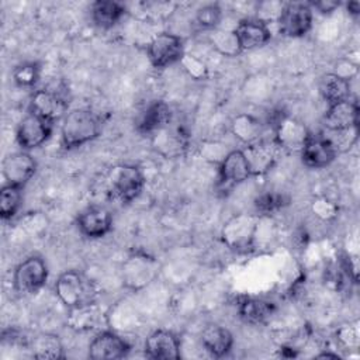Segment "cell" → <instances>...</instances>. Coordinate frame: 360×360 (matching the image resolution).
<instances>
[{"label": "cell", "instance_id": "obj_1", "mask_svg": "<svg viewBox=\"0 0 360 360\" xmlns=\"http://www.w3.org/2000/svg\"><path fill=\"white\" fill-rule=\"evenodd\" d=\"M58 298L68 308L96 302L100 294L98 285L86 274L77 270H66L59 274L55 283Z\"/></svg>", "mask_w": 360, "mask_h": 360}, {"label": "cell", "instance_id": "obj_2", "mask_svg": "<svg viewBox=\"0 0 360 360\" xmlns=\"http://www.w3.org/2000/svg\"><path fill=\"white\" fill-rule=\"evenodd\" d=\"M100 118L87 108H76L69 111L60 128L62 145L66 149L82 146L100 135Z\"/></svg>", "mask_w": 360, "mask_h": 360}, {"label": "cell", "instance_id": "obj_3", "mask_svg": "<svg viewBox=\"0 0 360 360\" xmlns=\"http://www.w3.org/2000/svg\"><path fill=\"white\" fill-rule=\"evenodd\" d=\"M260 224V215L256 214H235L225 221L221 229L222 242L233 252H249L256 239V233Z\"/></svg>", "mask_w": 360, "mask_h": 360}, {"label": "cell", "instance_id": "obj_4", "mask_svg": "<svg viewBox=\"0 0 360 360\" xmlns=\"http://www.w3.org/2000/svg\"><path fill=\"white\" fill-rule=\"evenodd\" d=\"M107 184L112 198L122 204H128L141 194L145 179L139 167L134 165H118L110 170Z\"/></svg>", "mask_w": 360, "mask_h": 360}, {"label": "cell", "instance_id": "obj_5", "mask_svg": "<svg viewBox=\"0 0 360 360\" xmlns=\"http://www.w3.org/2000/svg\"><path fill=\"white\" fill-rule=\"evenodd\" d=\"M146 53L152 66L162 69L181 62L184 56V42L176 34L160 32L148 42Z\"/></svg>", "mask_w": 360, "mask_h": 360}, {"label": "cell", "instance_id": "obj_6", "mask_svg": "<svg viewBox=\"0 0 360 360\" xmlns=\"http://www.w3.org/2000/svg\"><path fill=\"white\" fill-rule=\"evenodd\" d=\"M159 263L146 253H132L122 264V283L131 290H141L159 274Z\"/></svg>", "mask_w": 360, "mask_h": 360}, {"label": "cell", "instance_id": "obj_7", "mask_svg": "<svg viewBox=\"0 0 360 360\" xmlns=\"http://www.w3.org/2000/svg\"><path fill=\"white\" fill-rule=\"evenodd\" d=\"M48 278V266L39 256H30L22 260L13 273V285L21 294L39 291Z\"/></svg>", "mask_w": 360, "mask_h": 360}, {"label": "cell", "instance_id": "obj_8", "mask_svg": "<svg viewBox=\"0 0 360 360\" xmlns=\"http://www.w3.org/2000/svg\"><path fill=\"white\" fill-rule=\"evenodd\" d=\"M277 24L285 37L298 38L305 35L312 25V8L309 3L291 1L283 4L277 17Z\"/></svg>", "mask_w": 360, "mask_h": 360}, {"label": "cell", "instance_id": "obj_9", "mask_svg": "<svg viewBox=\"0 0 360 360\" xmlns=\"http://www.w3.org/2000/svg\"><path fill=\"white\" fill-rule=\"evenodd\" d=\"M68 107V98L60 91L51 89L37 90L30 100V112H34L52 124L65 118Z\"/></svg>", "mask_w": 360, "mask_h": 360}, {"label": "cell", "instance_id": "obj_10", "mask_svg": "<svg viewBox=\"0 0 360 360\" xmlns=\"http://www.w3.org/2000/svg\"><path fill=\"white\" fill-rule=\"evenodd\" d=\"M250 176V167L242 149H233L228 152L219 162L218 184L221 191L231 190L232 187L248 180Z\"/></svg>", "mask_w": 360, "mask_h": 360}, {"label": "cell", "instance_id": "obj_11", "mask_svg": "<svg viewBox=\"0 0 360 360\" xmlns=\"http://www.w3.org/2000/svg\"><path fill=\"white\" fill-rule=\"evenodd\" d=\"M273 132L276 145L288 150H301L311 134L301 121L288 115H280L274 121Z\"/></svg>", "mask_w": 360, "mask_h": 360}, {"label": "cell", "instance_id": "obj_12", "mask_svg": "<svg viewBox=\"0 0 360 360\" xmlns=\"http://www.w3.org/2000/svg\"><path fill=\"white\" fill-rule=\"evenodd\" d=\"M52 122L28 112L17 127V142L22 149H35L41 146L52 134Z\"/></svg>", "mask_w": 360, "mask_h": 360}, {"label": "cell", "instance_id": "obj_13", "mask_svg": "<svg viewBox=\"0 0 360 360\" xmlns=\"http://www.w3.org/2000/svg\"><path fill=\"white\" fill-rule=\"evenodd\" d=\"M300 152L304 165L311 169L329 166L338 155L336 148L323 134H309Z\"/></svg>", "mask_w": 360, "mask_h": 360}, {"label": "cell", "instance_id": "obj_14", "mask_svg": "<svg viewBox=\"0 0 360 360\" xmlns=\"http://www.w3.org/2000/svg\"><path fill=\"white\" fill-rule=\"evenodd\" d=\"M131 346L120 335L111 330L97 333L89 345V357L93 360H114L128 354Z\"/></svg>", "mask_w": 360, "mask_h": 360}, {"label": "cell", "instance_id": "obj_15", "mask_svg": "<svg viewBox=\"0 0 360 360\" xmlns=\"http://www.w3.org/2000/svg\"><path fill=\"white\" fill-rule=\"evenodd\" d=\"M1 167L7 184L24 188L37 172V162L27 152H14L4 158Z\"/></svg>", "mask_w": 360, "mask_h": 360}, {"label": "cell", "instance_id": "obj_16", "mask_svg": "<svg viewBox=\"0 0 360 360\" xmlns=\"http://www.w3.org/2000/svg\"><path fill=\"white\" fill-rule=\"evenodd\" d=\"M235 37L238 39L240 51H250L266 45L271 38V31L267 22L259 18H243L240 20L235 30Z\"/></svg>", "mask_w": 360, "mask_h": 360}, {"label": "cell", "instance_id": "obj_17", "mask_svg": "<svg viewBox=\"0 0 360 360\" xmlns=\"http://www.w3.org/2000/svg\"><path fill=\"white\" fill-rule=\"evenodd\" d=\"M112 215L101 205L84 208L77 217V228L87 238H103L111 231Z\"/></svg>", "mask_w": 360, "mask_h": 360}, {"label": "cell", "instance_id": "obj_18", "mask_svg": "<svg viewBox=\"0 0 360 360\" xmlns=\"http://www.w3.org/2000/svg\"><path fill=\"white\" fill-rule=\"evenodd\" d=\"M359 105L354 100H343L329 104L323 115V125L328 131H345L359 127Z\"/></svg>", "mask_w": 360, "mask_h": 360}, {"label": "cell", "instance_id": "obj_19", "mask_svg": "<svg viewBox=\"0 0 360 360\" xmlns=\"http://www.w3.org/2000/svg\"><path fill=\"white\" fill-rule=\"evenodd\" d=\"M277 148L278 146L276 145L274 141L270 142L260 139L255 143L246 145V148L242 149L250 167L252 176L264 174L273 167L277 156Z\"/></svg>", "mask_w": 360, "mask_h": 360}, {"label": "cell", "instance_id": "obj_20", "mask_svg": "<svg viewBox=\"0 0 360 360\" xmlns=\"http://www.w3.org/2000/svg\"><path fill=\"white\" fill-rule=\"evenodd\" d=\"M145 353L152 359L169 360L180 357L179 338L166 329L152 332L145 340Z\"/></svg>", "mask_w": 360, "mask_h": 360}, {"label": "cell", "instance_id": "obj_21", "mask_svg": "<svg viewBox=\"0 0 360 360\" xmlns=\"http://www.w3.org/2000/svg\"><path fill=\"white\" fill-rule=\"evenodd\" d=\"M170 122H172L170 107L162 100H155L142 112L141 118L136 122V129L143 135H153L155 132L165 128Z\"/></svg>", "mask_w": 360, "mask_h": 360}, {"label": "cell", "instance_id": "obj_22", "mask_svg": "<svg viewBox=\"0 0 360 360\" xmlns=\"http://www.w3.org/2000/svg\"><path fill=\"white\" fill-rule=\"evenodd\" d=\"M201 345L211 356L222 357L232 349L233 336L225 326L211 323L201 332Z\"/></svg>", "mask_w": 360, "mask_h": 360}, {"label": "cell", "instance_id": "obj_23", "mask_svg": "<svg viewBox=\"0 0 360 360\" xmlns=\"http://www.w3.org/2000/svg\"><path fill=\"white\" fill-rule=\"evenodd\" d=\"M125 13L127 8L124 4L111 0H97L90 7L93 22L103 30L117 25Z\"/></svg>", "mask_w": 360, "mask_h": 360}, {"label": "cell", "instance_id": "obj_24", "mask_svg": "<svg viewBox=\"0 0 360 360\" xmlns=\"http://www.w3.org/2000/svg\"><path fill=\"white\" fill-rule=\"evenodd\" d=\"M274 311V304L263 298L242 297L238 301L239 316L248 323H262L269 319Z\"/></svg>", "mask_w": 360, "mask_h": 360}, {"label": "cell", "instance_id": "obj_25", "mask_svg": "<svg viewBox=\"0 0 360 360\" xmlns=\"http://www.w3.org/2000/svg\"><path fill=\"white\" fill-rule=\"evenodd\" d=\"M319 91L329 105L347 100L350 96V84L346 77L338 73H326L321 79Z\"/></svg>", "mask_w": 360, "mask_h": 360}, {"label": "cell", "instance_id": "obj_26", "mask_svg": "<svg viewBox=\"0 0 360 360\" xmlns=\"http://www.w3.org/2000/svg\"><path fill=\"white\" fill-rule=\"evenodd\" d=\"M231 131L240 142L250 145L262 139L263 125L250 114H238L231 121Z\"/></svg>", "mask_w": 360, "mask_h": 360}, {"label": "cell", "instance_id": "obj_27", "mask_svg": "<svg viewBox=\"0 0 360 360\" xmlns=\"http://www.w3.org/2000/svg\"><path fill=\"white\" fill-rule=\"evenodd\" d=\"M103 318V312L97 307L96 302L69 308L68 323L70 328L77 330H89L100 325Z\"/></svg>", "mask_w": 360, "mask_h": 360}, {"label": "cell", "instance_id": "obj_28", "mask_svg": "<svg viewBox=\"0 0 360 360\" xmlns=\"http://www.w3.org/2000/svg\"><path fill=\"white\" fill-rule=\"evenodd\" d=\"M31 353L35 359H63V345L53 333H39L31 342Z\"/></svg>", "mask_w": 360, "mask_h": 360}, {"label": "cell", "instance_id": "obj_29", "mask_svg": "<svg viewBox=\"0 0 360 360\" xmlns=\"http://www.w3.org/2000/svg\"><path fill=\"white\" fill-rule=\"evenodd\" d=\"M21 200H22V188L18 186L6 183L0 191V217L4 221L11 219L17 214L21 205Z\"/></svg>", "mask_w": 360, "mask_h": 360}, {"label": "cell", "instance_id": "obj_30", "mask_svg": "<svg viewBox=\"0 0 360 360\" xmlns=\"http://www.w3.org/2000/svg\"><path fill=\"white\" fill-rule=\"evenodd\" d=\"M208 32H210L208 34L210 42L222 55H225V56H236L238 53L242 52L233 31L215 28V30H211Z\"/></svg>", "mask_w": 360, "mask_h": 360}, {"label": "cell", "instance_id": "obj_31", "mask_svg": "<svg viewBox=\"0 0 360 360\" xmlns=\"http://www.w3.org/2000/svg\"><path fill=\"white\" fill-rule=\"evenodd\" d=\"M13 80L15 84L21 87H32L37 84L39 75H41V68L35 62H24L17 65L13 69Z\"/></svg>", "mask_w": 360, "mask_h": 360}, {"label": "cell", "instance_id": "obj_32", "mask_svg": "<svg viewBox=\"0 0 360 360\" xmlns=\"http://www.w3.org/2000/svg\"><path fill=\"white\" fill-rule=\"evenodd\" d=\"M221 20H222V8L218 4L202 6L195 13V24L205 31L218 28Z\"/></svg>", "mask_w": 360, "mask_h": 360}, {"label": "cell", "instance_id": "obj_33", "mask_svg": "<svg viewBox=\"0 0 360 360\" xmlns=\"http://www.w3.org/2000/svg\"><path fill=\"white\" fill-rule=\"evenodd\" d=\"M284 204H285L284 197L281 194H276V193H264L255 200L256 211L260 217L280 210Z\"/></svg>", "mask_w": 360, "mask_h": 360}, {"label": "cell", "instance_id": "obj_34", "mask_svg": "<svg viewBox=\"0 0 360 360\" xmlns=\"http://www.w3.org/2000/svg\"><path fill=\"white\" fill-rule=\"evenodd\" d=\"M309 6H311V8H315L319 13L326 14V13H332L336 7L340 6V3L339 1H330V0H322V1H312V3H309Z\"/></svg>", "mask_w": 360, "mask_h": 360}, {"label": "cell", "instance_id": "obj_35", "mask_svg": "<svg viewBox=\"0 0 360 360\" xmlns=\"http://www.w3.org/2000/svg\"><path fill=\"white\" fill-rule=\"evenodd\" d=\"M347 10L350 14L357 15L360 13V3L359 1H349L347 3Z\"/></svg>", "mask_w": 360, "mask_h": 360}, {"label": "cell", "instance_id": "obj_36", "mask_svg": "<svg viewBox=\"0 0 360 360\" xmlns=\"http://www.w3.org/2000/svg\"><path fill=\"white\" fill-rule=\"evenodd\" d=\"M316 357H332V359H339V356H338V354H335V353H321V354H318Z\"/></svg>", "mask_w": 360, "mask_h": 360}]
</instances>
